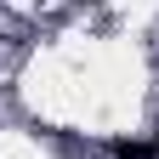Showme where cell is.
I'll return each instance as SVG.
<instances>
[{
  "instance_id": "cell-1",
  "label": "cell",
  "mask_w": 159,
  "mask_h": 159,
  "mask_svg": "<svg viewBox=\"0 0 159 159\" xmlns=\"http://www.w3.org/2000/svg\"><path fill=\"white\" fill-rule=\"evenodd\" d=\"M114 153H119V159H153V148H148V142H119Z\"/></svg>"
}]
</instances>
